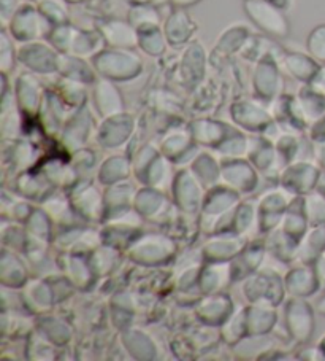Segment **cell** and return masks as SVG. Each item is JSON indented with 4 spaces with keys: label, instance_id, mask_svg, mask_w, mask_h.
Masks as SVG:
<instances>
[{
    "label": "cell",
    "instance_id": "obj_1",
    "mask_svg": "<svg viewBox=\"0 0 325 361\" xmlns=\"http://www.w3.org/2000/svg\"><path fill=\"white\" fill-rule=\"evenodd\" d=\"M246 15L262 32L274 37V39H286L291 32L289 21L283 8L268 0H245L243 2Z\"/></svg>",
    "mask_w": 325,
    "mask_h": 361
},
{
    "label": "cell",
    "instance_id": "obj_2",
    "mask_svg": "<svg viewBox=\"0 0 325 361\" xmlns=\"http://www.w3.org/2000/svg\"><path fill=\"white\" fill-rule=\"evenodd\" d=\"M94 67L98 73L111 80H129L141 72V59L127 49H108L94 56Z\"/></svg>",
    "mask_w": 325,
    "mask_h": 361
},
{
    "label": "cell",
    "instance_id": "obj_3",
    "mask_svg": "<svg viewBox=\"0 0 325 361\" xmlns=\"http://www.w3.org/2000/svg\"><path fill=\"white\" fill-rule=\"evenodd\" d=\"M49 37H51L56 48H59L62 53L72 56L92 54L94 51H97L100 45H103L102 34L98 35L92 32H84V30L68 27L65 24L56 26Z\"/></svg>",
    "mask_w": 325,
    "mask_h": 361
},
{
    "label": "cell",
    "instance_id": "obj_4",
    "mask_svg": "<svg viewBox=\"0 0 325 361\" xmlns=\"http://www.w3.org/2000/svg\"><path fill=\"white\" fill-rule=\"evenodd\" d=\"M10 30L15 39L30 42L51 34L53 23L42 13L39 7L35 8L32 5H23L11 18Z\"/></svg>",
    "mask_w": 325,
    "mask_h": 361
},
{
    "label": "cell",
    "instance_id": "obj_5",
    "mask_svg": "<svg viewBox=\"0 0 325 361\" xmlns=\"http://www.w3.org/2000/svg\"><path fill=\"white\" fill-rule=\"evenodd\" d=\"M20 59L24 66L40 73H51L59 68V56L42 43H29L20 49Z\"/></svg>",
    "mask_w": 325,
    "mask_h": 361
},
{
    "label": "cell",
    "instance_id": "obj_6",
    "mask_svg": "<svg viewBox=\"0 0 325 361\" xmlns=\"http://www.w3.org/2000/svg\"><path fill=\"white\" fill-rule=\"evenodd\" d=\"M100 34H102L103 40L108 45L121 49L134 48L139 45V32L132 26L124 21H108L100 27Z\"/></svg>",
    "mask_w": 325,
    "mask_h": 361
},
{
    "label": "cell",
    "instance_id": "obj_7",
    "mask_svg": "<svg viewBox=\"0 0 325 361\" xmlns=\"http://www.w3.org/2000/svg\"><path fill=\"white\" fill-rule=\"evenodd\" d=\"M254 83L255 90H257L259 94L264 97H273L281 91V78L278 73V67L268 54L259 62L257 67H255Z\"/></svg>",
    "mask_w": 325,
    "mask_h": 361
},
{
    "label": "cell",
    "instance_id": "obj_8",
    "mask_svg": "<svg viewBox=\"0 0 325 361\" xmlns=\"http://www.w3.org/2000/svg\"><path fill=\"white\" fill-rule=\"evenodd\" d=\"M193 30H196V24L192 23L189 16L186 15L184 10H178L168 18L164 27L165 39L172 43V45H183L192 37Z\"/></svg>",
    "mask_w": 325,
    "mask_h": 361
},
{
    "label": "cell",
    "instance_id": "obj_9",
    "mask_svg": "<svg viewBox=\"0 0 325 361\" xmlns=\"http://www.w3.org/2000/svg\"><path fill=\"white\" fill-rule=\"evenodd\" d=\"M96 102L100 114L113 115L122 109V99L120 91L108 82H98L96 88Z\"/></svg>",
    "mask_w": 325,
    "mask_h": 361
},
{
    "label": "cell",
    "instance_id": "obj_10",
    "mask_svg": "<svg viewBox=\"0 0 325 361\" xmlns=\"http://www.w3.org/2000/svg\"><path fill=\"white\" fill-rule=\"evenodd\" d=\"M283 64L287 73H291V75L297 80H303V82H310L317 72L314 61L298 53L286 54L283 58Z\"/></svg>",
    "mask_w": 325,
    "mask_h": 361
},
{
    "label": "cell",
    "instance_id": "obj_11",
    "mask_svg": "<svg viewBox=\"0 0 325 361\" xmlns=\"http://www.w3.org/2000/svg\"><path fill=\"white\" fill-rule=\"evenodd\" d=\"M139 32V45L145 49L148 54L158 56L165 49V34L160 32L159 26H146L136 29Z\"/></svg>",
    "mask_w": 325,
    "mask_h": 361
},
{
    "label": "cell",
    "instance_id": "obj_12",
    "mask_svg": "<svg viewBox=\"0 0 325 361\" xmlns=\"http://www.w3.org/2000/svg\"><path fill=\"white\" fill-rule=\"evenodd\" d=\"M39 83L35 82L32 75H21L18 80V97H20L21 104H26V107H37L40 101L39 92Z\"/></svg>",
    "mask_w": 325,
    "mask_h": 361
},
{
    "label": "cell",
    "instance_id": "obj_13",
    "mask_svg": "<svg viewBox=\"0 0 325 361\" xmlns=\"http://www.w3.org/2000/svg\"><path fill=\"white\" fill-rule=\"evenodd\" d=\"M130 24L135 29H141L146 26H159L160 18L153 5H136L130 10Z\"/></svg>",
    "mask_w": 325,
    "mask_h": 361
},
{
    "label": "cell",
    "instance_id": "obj_14",
    "mask_svg": "<svg viewBox=\"0 0 325 361\" xmlns=\"http://www.w3.org/2000/svg\"><path fill=\"white\" fill-rule=\"evenodd\" d=\"M306 48H308L312 59L325 62V26H319L312 30L308 37Z\"/></svg>",
    "mask_w": 325,
    "mask_h": 361
},
{
    "label": "cell",
    "instance_id": "obj_15",
    "mask_svg": "<svg viewBox=\"0 0 325 361\" xmlns=\"http://www.w3.org/2000/svg\"><path fill=\"white\" fill-rule=\"evenodd\" d=\"M0 49H2V53H0V67H2L4 75H7V73L15 66V49H13V43L10 42L8 35L5 30L2 32V43H0Z\"/></svg>",
    "mask_w": 325,
    "mask_h": 361
},
{
    "label": "cell",
    "instance_id": "obj_16",
    "mask_svg": "<svg viewBox=\"0 0 325 361\" xmlns=\"http://www.w3.org/2000/svg\"><path fill=\"white\" fill-rule=\"evenodd\" d=\"M310 90L317 92L319 96H325V67L317 68L314 77L310 80Z\"/></svg>",
    "mask_w": 325,
    "mask_h": 361
},
{
    "label": "cell",
    "instance_id": "obj_17",
    "mask_svg": "<svg viewBox=\"0 0 325 361\" xmlns=\"http://www.w3.org/2000/svg\"><path fill=\"white\" fill-rule=\"evenodd\" d=\"M16 2L18 0H0V10H2L4 21L7 18H13V15L16 13Z\"/></svg>",
    "mask_w": 325,
    "mask_h": 361
},
{
    "label": "cell",
    "instance_id": "obj_18",
    "mask_svg": "<svg viewBox=\"0 0 325 361\" xmlns=\"http://www.w3.org/2000/svg\"><path fill=\"white\" fill-rule=\"evenodd\" d=\"M170 2L174 5V7L186 8V7H191V5L198 4L200 0H170Z\"/></svg>",
    "mask_w": 325,
    "mask_h": 361
},
{
    "label": "cell",
    "instance_id": "obj_19",
    "mask_svg": "<svg viewBox=\"0 0 325 361\" xmlns=\"http://www.w3.org/2000/svg\"><path fill=\"white\" fill-rule=\"evenodd\" d=\"M134 2H136L139 5H153V7H155V5L164 4L165 0H134Z\"/></svg>",
    "mask_w": 325,
    "mask_h": 361
},
{
    "label": "cell",
    "instance_id": "obj_20",
    "mask_svg": "<svg viewBox=\"0 0 325 361\" xmlns=\"http://www.w3.org/2000/svg\"><path fill=\"white\" fill-rule=\"evenodd\" d=\"M268 2H272V4H274V5H278L279 8L286 10V8H289L291 0H268Z\"/></svg>",
    "mask_w": 325,
    "mask_h": 361
},
{
    "label": "cell",
    "instance_id": "obj_21",
    "mask_svg": "<svg viewBox=\"0 0 325 361\" xmlns=\"http://www.w3.org/2000/svg\"><path fill=\"white\" fill-rule=\"evenodd\" d=\"M68 4H78V2H83V0H65Z\"/></svg>",
    "mask_w": 325,
    "mask_h": 361
}]
</instances>
